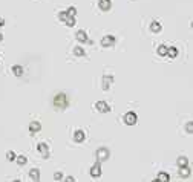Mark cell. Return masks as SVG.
I'll return each instance as SVG.
<instances>
[{
    "instance_id": "6da1fadb",
    "label": "cell",
    "mask_w": 193,
    "mask_h": 182,
    "mask_svg": "<svg viewBox=\"0 0 193 182\" xmlns=\"http://www.w3.org/2000/svg\"><path fill=\"white\" fill-rule=\"evenodd\" d=\"M52 104H54V107L58 109V110L66 109V106H68V98H66V95H64L63 92L57 93V95L54 97V100H52Z\"/></svg>"
},
{
    "instance_id": "7a4b0ae2",
    "label": "cell",
    "mask_w": 193,
    "mask_h": 182,
    "mask_svg": "<svg viewBox=\"0 0 193 182\" xmlns=\"http://www.w3.org/2000/svg\"><path fill=\"white\" fill-rule=\"evenodd\" d=\"M109 156H110V152H109L108 147H100L95 152L96 162H100V164H101V162H104V161H108Z\"/></svg>"
},
{
    "instance_id": "3957f363",
    "label": "cell",
    "mask_w": 193,
    "mask_h": 182,
    "mask_svg": "<svg viewBox=\"0 0 193 182\" xmlns=\"http://www.w3.org/2000/svg\"><path fill=\"white\" fill-rule=\"evenodd\" d=\"M123 121H124V124L126 125H135L136 123H138V116H136V113L135 112H126L124 113V116H123Z\"/></svg>"
},
{
    "instance_id": "277c9868",
    "label": "cell",
    "mask_w": 193,
    "mask_h": 182,
    "mask_svg": "<svg viewBox=\"0 0 193 182\" xmlns=\"http://www.w3.org/2000/svg\"><path fill=\"white\" fill-rule=\"evenodd\" d=\"M95 110L100 112V113H109L112 110L110 104H108L106 101H96L95 102Z\"/></svg>"
},
{
    "instance_id": "5b68a950",
    "label": "cell",
    "mask_w": 193,
    "mask_h": 182,
    "mask_svg": "<svg viewBox=\"0 0 193 182\" xmlns=\"http://www.w3.org/2000/svg\"><path fill=\"white\" fill-rule=\"evenodd\" d=\"M75 38L80 41V43H87V45H92V40L87 37L85 29H80V31H77L75 32Z\"/></svg>"
},
{
    "instance_id": "8992f818",
    "label": "cell",
    "mask_w": 193,
    "mask_h": 182,
    "mask_svg": "<svg viewBox=\"0 0 193 182\" xmlns=\"http://www.w3.org/2000/svg\"><path fill=\"white\" fill-rule=\"evenodd\" d=\"M37 150H38V153L41 155V158H43V159H48L49 158V147H48V144H46V142H38Z\"/></svg>"
},
{
    "instance_id": "52a82bcc",
    "label": "cell",
    "mask_w": 193,
    "mask_h": 182,
    "mask_svg": "<svg viewBox=\"0 0 193 182\" xmlns=\"http://www.w3.org/2000/svg\"><path fill=\"white\" fill-rule=\"evenodd\" d=\"M112 84H113V75H104L103 81H101V89L103 91H109Z\"/></svg>"
},
{
    "instance_id": "ba28073f",
    "label": "cell",
    "mask_w": 193,
    "mask_h": 182,
    "mask_svg": "<svg viewBox=\"0 0 193 182\" xmlns=\"http://www.w3.org/2000/svg\"><path fill=\"white\" fill-rule=\"evenodd\" d=\"M115 45V37L113 35H104L101 38V46L103 47H112Z\"/></svg>"
},
{
    "instance_id": "9c48e42d",
    "label": "cell",
    "mask_w": 193,
    "mask_h": 182,
    "mask_svg": "<svg viewBox=\"0 0 193 182\" xmlns=\"http://www.w3.org/2000/svg\"><path fill=\"white\" fill-rule=\"evenodd\" d=\"M85 139H86L85 130L78 129V130H75V132H74V141H75V142H78V144H80V142H83Z\"/></svg>"
},
{
    "instance_id": "30bf717a",
    "label": "cell",
    "mask_w": 193,
    "mask_h": 182,
    "mask_svg": "<svg viewBox=\"0 0 193 182\" xmlns=\"http://www.w3.org/2000/svg\"><path fill=\"white\" fill-rule=\"evenodd\" d=\"M29 133L31 135H34V133H38L40 130H41V124L38 123V121H32V123H29Z\"/></svg>"
},
{
    "instance_id": "8fae6325",
    "label": "cell",
    "mask_w": 193,
    "mask_h": 182,
    "mask_svg": "<svg viewBox=\"0 0 193 182\" xmlns=\"http://www.w3.org/2000/svg\"><path fill=\"white\" fill-rule=\"evenodd\" d=\"M91 176L92 178H100L101 176V165H100V162H96V164H94L91 167Z\"/></svg>"
},
{
    "instance_id": "7c38bea8",
    "label": "cell",
    "mask_w": 193,
    "mask_h": 182,
    "mask_svg": "<svg viewBox=\"0 0 193 182\" xmlns=\"http://www.w3.org/2000/svg\"><path fill=\"white\" fill-rule=\"evenodd\" d=\"M98 6H100L101 11H109L112 8V2L110 0H100L98 2Z\"/></svg>"
},
{
    "instance_id": "4fadbf2b",
    "label": "cell",
    "mask_w": 193,
    "mask_h": 182,
    "mask_svg": "<svg viewBox=\"0 0 193 182\" xmlns=\"http://www.w3.org/2000/svg\"><path fill=\"white\" fill-rule=\"evenodd\" d=\"M161 29H163L161 23L158 22V20H152V23H150V31L153 34H158V32H161Z\"/></svg>"
},
{
    "instance_id": "5bb4252c",
    "label": "cell",
    "mask_w": 193,
    "mask_h": 182,
    "mask_svg": "<svg viewBox=\"0 0 193 182\" xmlns=\"http://www.w3.org/2000/svg\"><path fill=\"white\" fill-rule=\"evenodd\" d=\"M190 167L189 165H185V167H179V171H178V174L181 176V178H189L190 176Z\"/></svg>"
},
{
    "instance_id": "9a60e30c",
    "label": "cell",
    "mask_w": 193,
    "mask_h": 182,
    "mask_svg": "<svg viewBox=\"0 0 193 182\" xmlns=\"http://www.w3.org/2000/svg\"><path fill=\"white\" fill-rule=\"evenodd\" d=\"M166 57L176 58V57H178V49H176L175 46H170V47H167V55H166Z\"/></svg>"
},
{
    "instance_id": "2e32d148",
    "label": "cell",
    "mask_w": 193,
    "mask_h": 182,
    "mask_svg": "<svg viewBox=\"0 0 193 182\" xmlns=\"http://www.w3.org/2000/svg\"><path fill=\"white\" fill-rule=\"evenodd\" d=\"M157 179H159L161 182H169L170 176H169V173H166V171H159L157 174Z\"/></svg>"
},
{
    "instance_id": "e0dca14e",
    "label": "cell",
    "mask_w": 193,
    "mask_h": 182,
    "mask_svg": "<svg viewBox=\"0 0 193 182\" xmlns=\"http://www.w3.org/2000/svg\"><path fill=\"white\" fill-rule=\"evenodd\" d=\"M29 178H31L32 181L38 182V178H40V170H38V168H32V170H29Z\"/></svg>"
},
{
    "instance_id": "ac0fdd59",
    "label": "cell",
    "mask_w": 193,
    "mask_h": 182,
    "mask_svg": "<svg viewBox=\"0 0 193 182\" xmlns=\"http://www.w3.org/2000/svg\"><path fill=\"white\" fill-rule=\"evenodd\" d=\"M74 55H75V57H85L86 55L85 49H83L81 46H75V47H74Z\"/></svg>"
},
{
    "instance_id": "d6986e66",
    "label": "cell",
    "mask_w": 193,
    "mask_h": 182,
    "mask_svg": "<svg viewBox=\"0 0 193 182\" xmlns=\"http://www.w3.org/2000/svg\"><path fill=\"white\" fill-rule=\"evenodd\" d=\"M12 74H14L15 77H22V75H23V68H22L20 64L12 66Z\"/></svg>"
},
{
    "instance_id": "ffe728a7",
    "label": "cell",
    "mask_w": 193,
    "mask_h": 182,
    "mask_svg": "<svg viewBox=\"0 0 193 182\" xmlns=\"http://www.w3.org/2000/svg\"><path fill=\"white\" fill-rule=\"evenodd\" d=\"M176 165H178V167H185V165H189L187 156H179V158L176 159Z\"/></svg>"
},
{
    "instance_id": "44dd1931",
    "label": "cell",
    "mask_w": 193,
    "mask_h": 182,
    "mask_svg": "<svg viewBox=\"0 0 193 182\" xmlns=\"http://www.w3.org/2000/svg\"><path fill=\"white\" fill-rule=\"evenodd\" d=\"M157 54L158 55H161V57H166V55H167V46L159 45L157 47Z\"/></svg>"
},
{
    "instance_id": "7402d4cb",
    "label": "cell",
    "mask_w": 193,
    "mask_h": 182,
    "mask_svg": "<svg viewBox=\"0 0 193 182\" xmlns=\"http://www.w3.org/2000/svg\"><path fill=\"white\" fill-rule=\"evenodd\" d=\"M15 162H17L19 165H25V164L28 162V158H26L25 155H20V156H17V158H15Z\"/></svg>"
},
{
    "instance_id": "603a6c76",
    "label": "cell",
    "mask_w": 193,
    "mask_h": 182,
    "mask_svg": "<svg viewBox=\"0 0 193 182\" xmlns=\"http://www.w3.org/2000/svg\"><path fill=\"white\" fill-rule=\"evenodd\" d=\"M57 17H58V20H60V22H66V20H68V17H69V15H68V14H66V11H60L58 12V15H57Z\"/></svg>"
},
{
    "instance_id": "cb8c5ba5",
    "label": "cell",
    "mask_w": 193,
    "mask_h": 182,
    "mask_svg": "<svg viewBox=\"0 0 193 182\" xmlns=\"http://www.w3.org/2000/svg\"><path fill=\"white\" fill-rule=\"evenodd\" d=\"M15 158H17V155H15V153H14V152H12V150H8V152H6V159L8 161H15Z\"/></svg>"
},
{
    "instance_id": "d4e9b609",
    "label": "cell",
    "mask_w": 193,
    "mask_h": 182,
    "mask_svg": "<svg viewBox=\"0 0 193 182\" xmlns=\"http://www.w3.org/2000/svg\"><path fill=\"white\" fill-rule=\"evenodd\" d=\"M66 14H68L69 17H75V15H77V8H75V6H69L68 11H66Z\"/></svg>"
},
{
    "instance_id": "484cf974",
    "label": "cell",
    "mask_w": 193,
    "mask_h": 182,
    "mask_svg": "<svg viewBox=\"0 0 193 182\" xmlns=\"http://www.w3.org/2000/svg\"><path fill=\"white\" fill-rule=\"evenodd\" d=\"M75 22H77V20H75V17H68V20H66V26H69V28H72V26H75Z\"/></svg>"
},
{
    "instance_id": "4316f807",
    "label": "cell",
    "mask_w": 193,
    "mask_h": 182,
    "mask_svg": "<svg viewBox=\"0 0 193 182\" xmlns=\"http://www.w3.org/2000/svg\"><path fill=\"white\" fill-rule=\"evenodd\" d=\"M54 179L55 181H63V173L61 171H55L54 173Z\"/></svg>"
},
{
    "instance_id": "83f0119b",
    "label": "cell",
    "mask_w": 193,
    "mask_h": 182,
    "mask_svg": "<svg viewBox=\"0 0 193 182\" xmlns=\"http://www.w3.org/2000/svg\"><path fill=\"white\" fill-rule=\"evenodd\" d=\"M185 129H187V133H192L193 132V123L192 121H189V123L185 124Z\"/></svg>"
},
{
    "instance_id": "f1b7e54d",
    "label": "cell",
    "mask_w": 193,
    "mask_h": 182,
    "mask_svg": "<svg viewBox=\"0 0 193 182\" xmlns=\"http://www.w3.org/2000/svg\"><path fill=\"white\" fill-rule=\"evenodd\" d=\"M64 182H75V179H74L72 176H66V178H64Z\"/></svg>"
},
{
    "instance_id": "f546056e",
    "label": "cell",
    "mask_w": 193,
    "mask_h": 182,
    "mask_svg": "<svg viewBox=\"0 0 193 182\" xmlns=\"http://www.w3.org/2000/svg\"><path fill=\"white\" fill-rule=\"evenodd\" d=\"M3 25H5V19H2V17H0V26H3Z\"/></svg>"
},
{
    "instance_id": "4dcf8cb0",
    "label": "cell",
    "mask_w": 193,
    "mask_h": 182,
    "mask_svg": "<svg viewBox=\"0 0 193 182\" xmlns=\"http://www.w3.org/2000/svg\"><path fill=\"white\" fill-rule=\"evenodd\" d=\"M2 40H3V34L0 32V41H2Z\"/></svg>"
},
{
    "instance_id": "1f68e13d",
    "label": "cell",
    "mask_w": 193,
    "mask_h": 182,
    "mask_svg": "<svg viewBox=\"0 0 193 182\" xmlns=\"http://www.w3.org/2000/svg\"><path fill=\"white\" fill-rule=\"evenodd\" d=\"M152 182H161V181H159V179H157V178H155V179H153V181H152Z\"/></svg>"
},
{
    "instance_id": "d6a6232c",
    "label": "cell",
    "mask_w": 193,
    "mask_h": 182,
    "mask_svg": "<svg viewBox=\"0 0 193 182\" xmlns=\"http://www.w3.org/2000/svg\"><path fill=\"white\" fill-rule=\"evenodd\" d=\"M14 182H20V181H19V179H15V181H14Z\"/></svg>"
}]
</instances>
